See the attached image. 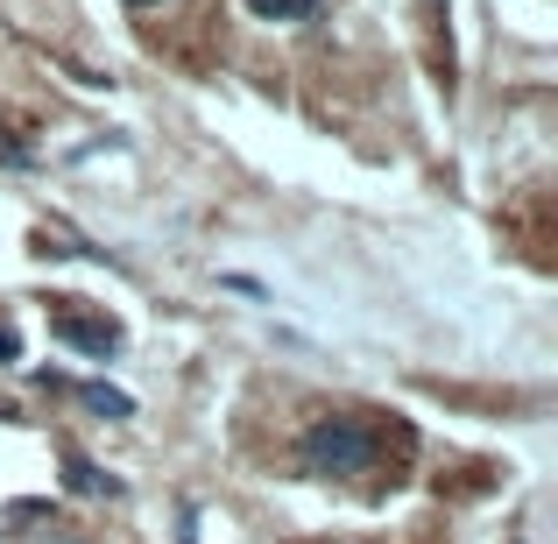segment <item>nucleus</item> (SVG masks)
I'll return each instance as SVG.
<instances>
[{"instance_id": "f257e3e1", "label": "nucleus", "mask_w": 558, "mask_h": 544, "mask_svg": "<svg viewBox=\"0 0 558 544\" xmlns=\"http://www.w3.org/2000/svg\"><path fill=\"white\" fill-rule=\"evenodd\" d=\"M298 460H304V474L354 481L381 460V438H375V424H361V418H318L312 432L298 438Z\"/></svg>"}, {"instance_id": "f03ea898", "label": "nucleus", "mask_w": 558, "mask_h": 544, "mask_svg": "<svg viewBox=\"0 0 558 544\" xmlns=\"http://www.w3.org/2000/svg\"><path fill=\"white\" fill-rule=\"evenodd\" d=\"M50 333L64 347H78V354H99V361L121 354V326H113V318H99V312H71V304H64V312H50Z\"/></svg>"}, {"instance_id": "7ed1b4c3", "label": "nucleus", "mask_w": 558, "mask_h": 544, "mask_svg": "<svg viewBox=\"0 0 558 544\" xmlns=\"http://www.w3.org/2000/svg\"><path fill=\"white\" fill-rule=\"evenodd\" d=\"M318 0H247V14L255 22H298V14H312Z\"/></svg>"}, {"instance_id": "20e7f679", "label": "nucleus", "mask_w": 558, "mask_h": 544, "mask_svg": "<svg viewBox=\"0 0 558 544\" xmlns=\"http://www.w3.org/2000/svg\"><path fill=\"white\" fill-rule=\"evenodd\" d=\"M64 474H71V488H78V495H113V481L99 474V467H85L78 452H71V460H64Z\"/></svg>"}, {"instance_id": "39448f33", "label": "nucleus", "mask_w": 558, "mask_h": 544, "mask_svg": "<svg viewBox=\"0 0 558 544\" xmlns=\"http://www.w3.org/2000/svg\"><path fill=\"white\" fill-rule=\"evenodd\" d=\"M85 403H93V410H107V418H128V410H135V403H128V396L121 389H107V382H85Z\"/></svg>"}, {"instance_id": "423d86ee", "label": "nucleus", "mask_w": 558, "mask_h": 544, "mask_svg": "<svg viewBox=\"0 0 558 544\" xmlns=\"http://www.w3.org/2000/svg\"><path fill=\"white\" fill-rule=\"evenodd\" d=\"M14 354H22V340H14V333L0 326V361H14Z\"/></svg>"}, {"instance_id": "0eeeda50", "label": "nucleus", "mask_w": 558, "mask_h": 544, "mask_svg": "<svg viewBox=\"0 0 558 544\" xmlns=\"http://www.w3.org/2000/svg\"><path fill=\"white\" fill-rule=\"evenodd\" d=\"M128 8H163V0H128Z\"/></svg>"}]
</instances>
